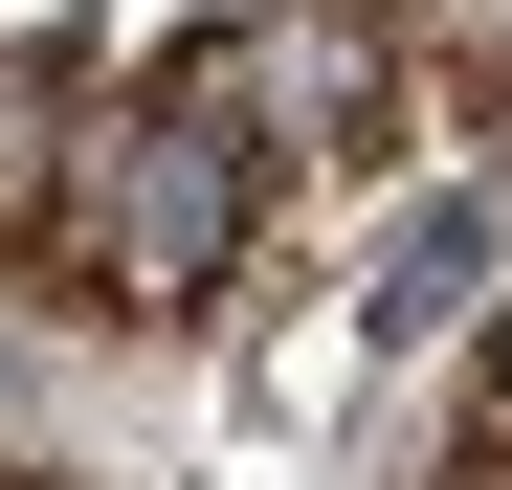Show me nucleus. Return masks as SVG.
I'll return each mask as SVG.
<instances>
[{
    "label": "nucleus",
    "instance_id": "nucleus-1",
    "mask_svg": "<svg viewBox=\"0 0 512 490\" xmlns=\"http://www.w3.org/2000/svg\"><path fill=\"white\" fill-rule=\"evenodd\" d=\"M245 268V134L223 112H134L112 156H90V290L112 312H179V290H223Z\"/></svg>",
    "mask_w": 512,
    "mask_h": 490
},
{
    "label": "nucleus",
    "instance_id": "nucleus-2",
    "mask_svg": "<svg viewBox=\"0 0 512 490\" xmlns=\"http://www.w3.org/2000/svg\"><path fill=\"white\" fill-rule=\"evenodd\" d=\"M268 112H290L312 156H334V134L379 112V0H357V23H312V45H268Z\"/></svg>",
    "mask_w": 512,
    "mask_h": 490
},
{
    "label": "nucleus",
    "instance_id": "nucleus-3",
    "mask_svg": "<svg viewBox=\"0 0 512 490\" xmlns=\"http://www.w3.org/2000/svg\"><path fill=\"white\" fill-rule=\"evenodd\" d=\"M423 490H512V424H468V446H446V468H423Z\"/></svg>",
    "mask_w": 512,
    "mask_h": 490
},
{
    "label": "nucleus",
    "instance_id": "nucleus-4",
    "mask_svg": "<svg viewBox=\"0 0 512 490\" xmlns=\"http://www.w3.org/2000/svg\"><path fill=\"white\" fill-rule=\"evenodd\" d=\"M490 424H512V312H490Z\"/></svg>",
    "mask_w": 512,
    "mask_h": 490
}]
</instances>
